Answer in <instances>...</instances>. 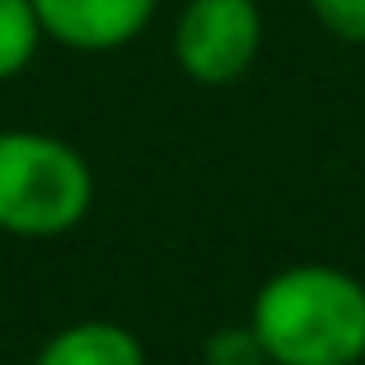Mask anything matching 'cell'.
<instances>
[{
	"instance_id": "5",
	"label": "cell",
	"mask_w": 365,
	"mask_h": 365,
	"mask_svg": "<svg viewBox=\"0 0 365 365\" xmlns=\"http://www.w3.org/2000/svg\"><path fill=\"white\" fill-rule=\"evenodd\" d=\"M33 365H145V346L122 323L85 319L47 337Z\"/></svg>"
},
{
	"instance_id": "3",
	"label": "cell",
	"mask_w": 365,
	"mask_h": 365,
	"mask_svg": "<svg viewBox=\"0 0 365 365\" xmlns=\"http://www.w3.org/2000/svg\"><path fill=\"white\" fill-rule=\"evenodd\" d=\"M262 47L258 0H187L173 33V56L197 85H230Z\"/></svg>"
},
{
	"instance_id": "7",
	"label": "cell",
	"mask_w": 365,
	"mask_h": 365,
	"mask_svg": "<svg viewBox=\"0 0 365 365\" xmlns=\"http://www.w3.org/2000/svg\"><path fill=\"white\" fill-rule=\"evenodd\" d=\"M202 365H267V351H262L253 323L248 328H220V333L206 337Z\"/></svg>"
},
{
	"instance_id": "6",
	"label": "cell",
	"mask_w": 365,
	"mask_h": 365,
	"mask_svg": "<svg viewBox=\"0 0 365 365\" xmlns=\"http://www.w3.org/2000/svg\"><path fill=\"white\" fill-rule=\"evenodd\" d=\"M43 43V24L33 14V0H0V80L19 76Z\"/></svg>"
},
{
	"instance_id": "8",
	"label": "cell",
	"mask_w": 365,
	"mask_h": 365,
	"mask_svg": "<svg viewBox=\"0 0 365 365\" xmlns=\"http://www.w3.org/2000/svg\"><path fill=\"white\" fill-rule=\"evenodd\" d=\"M319 24L342 43H365V0H309Z\"/></svg>"
},
{
	"instance_id": "4",
	"label": "cell",
	"mask_w": 365,
	"mask_h": 365,
	"mask_svg": "<svg viewBox=\"0 0 365 365\" xmlns=\"http://www.w3.org/2000/svg\"><path fill=\"white\" fill-rule=\"evenodd\" d=\"M160 0H33L43 38H56L76 52H113L127 47L150 24Z\"/></svg>"
},
{
	"instance_id": "2",
	"label": "cell",
	"mask_w": 365,
	"mask_h": 365,
	"mask_svg": "<svg viewBox=\"0 0 365 365\" xmlns=\"http://www.w3.org/2000/svg\"><path fill=\"white\" fill-rule=\"evenodd\" d=\"M94 206L85 155L47 131H0V230L52 239L76 230Z\"/></svg>"
},
{
	"instance_id": "1",
	"label": "cell",
	"mask_w": 365,
	"mask_h": 365,
	"mask_svg": "<svg viewBox=\"0 0 365 365\" xmlns=\"http://www.w3.org/2000/svg\"><path fill=\"white\" fill-rule=\"evenodd\" d=\"M253 333L267 365H361L365 361V286L342 267H286L253 300Z\"/></svg>"
}]
</instances>
